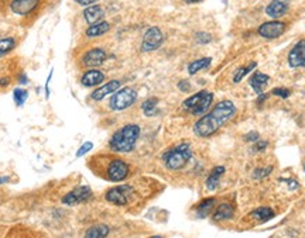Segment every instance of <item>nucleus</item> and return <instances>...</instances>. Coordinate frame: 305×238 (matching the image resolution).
I'll return each mask as SVG.
<instances>
[{"label": "nucleus", "mask_w": 305, "mask_h": 238, "mask_svg": "<svg viewBox=\"0 0 305 238\" xmlns=\"http://www.w3.org/2000/svg\"><path fill=\"white\" fill-rule=\"evenodd\" d=\"M236 113V107L231 100H222L209 113L202 116L194 125V133L198 137H210L222 125H225Z\"/></svg>", "instance_id": "1"}, {"label": "nucleus", "mask_w": 305, "mask_h": 238, "mask_svg": "<svg viewBox=\"0 0 305 238\" xmlns=\"http://www.w3.org/2000/svg\"><path fill=\"white\" fill-rule=\"evenodd\" d=\"M138 137H140V127L137 124H127L119 128L112 135L109 147L115 152H130L136 147Z\"/></svg>", "instance_id": "2"}, {"label": "nucleus", "mask_w": 305, "mask_h": 238, "mask_svg": "<svg viewBox=\"0 0 305 238\" xmlns=\"http://www.w3.org/2000/svg\"><path fill=\"white\" fill-rule=\"evenodd\" d=\"M191 156H192V151H191L190 144L182 143V144L174 147L172 149H169V152H166L163 158H164V164L169 169L177 171L188 164Z\"/></svg>", "instance_id": "3"}, {"label": "nucleus", "mask_w": 305, "mask_h": 238, "mask_svg": "<svg viewBox=\"0 0 305 238\" xmlns=\"http://www.w3.org/2000/svg\"><path fill=\"white\" fill-rule=\"evenodd\" d=\"M212 102H213V94L206 90H201L198 93L192 94L187 100H184L182 106L192 114L201 116L208 112Z\"/></svg>", "instance_id": "4"}, {"label": "nucleus", "mask_w": 305, "mask_h": 238, "mask_svg": "<svg viewBox=\"0 0 305 238\" xmlns=\"http://www.w3.org/2000/svg\"><path fill=\"white\" fill-rule=\"evenodd\" d=\"M136 100V90L133 88H123V89H119L116 93L112 94L110 102H109V107L113 112H122V110L129 109L130 106H133Z\"/></svg>", "instance_id": "5"}, {"label": "nucleus", "mask_w": 305, "mask_h": 238, "mask_svg": "<svg viewBox=\"0 0 305 238\" xmlns=\"http://www.w3.org/2000/svg\"><path fill=\"white\" fill-rule=\"evenodd\" d=\"M135 195V190L133 187L129 186V185H122V186H116L109 189L106 192L105 199L116 206H126L127 203L132 200V197Z\"/></svg>", "instance_id": "6"}, {"label": "nucleus", "mask_w": 305, "mask_h": 238, "mask_svg": "<svg viewBox=\"0 0 305 238\" xmlns=\"http://www.w3.org/2000/svg\"><path fill=\"white\" fill-rule=\"evenodd\" d=\"M129 175V165L122 159H113L107 164L106 176L112 182H120Z\"/></svg>", "instance_id": "7"}, {"label": "nucleus", "mask_w": 305, "mask_h": 238, "mask_svg": "<svg viewBox=\"0 0 305 238\" xmlns=\"http://www.w3.org/2000/svg\"><path fill=\"white\" fill-rule=\"evenodd\" d=\"M92 196H94V193H92L91 187L78 186L63 197V203L64 205H68V206H74V205L84 203L86 200H89Z\"/></svg>", "instance_id": "8"}, {"label": "nucleus", "mask_w": 305, "mask_h": 238, "mask_svg": "<svg viewBox=\"0 0 305 238\" xmlns=\"http://www.w3.org/2000/svg\"><path fill=\"white\" fill-rule=\"evenodd\" d=\"M285 29H287V24L283 23V21H267V23H264V24H262V26L259 27V34H260L263 38L274 40V38H278L280 35H283Z\"/></svg>", "instance_id": "9"}, {"label": "nucleus", "mask_w": 305, "mask_h": 238, "mask_svg": "<svg viewBox=\"0 0 305 238\" xmlns=\"http://www.w3.org/2000/svg\"><path fill=\"white\" fill-rule=\"evenodd\" d=\"M163 44V32L158 27H151L148 29L141 42V51L151 52L157 50L158 47Z\"/></svg>", "instance_id": "10"}, {"label": "nucleus", "mask_w": 305, "mask_h": 238, "mask_svg": "<svg viewBox=\"0 0 305 238\" xmlns=\"http://www.w3.org/2000/svg\"><path fill=\"white\" fill-rule=\"evenodd\" d=\"M107 55L103 50L101 48H94V50H89L84 54L81 62L86 68H91V69H95L98 66L103 65V62L106 61Z\"/></svg>", "instance_id": "11"}, {"label": "nucleus", "mask_w": 305, "mask_h": 238, "mask_svg": "<svg viewBox=\"0 0 305 238\" xmlns=\"http://www.w3.org/2000/svg\"><path fill=\"white\" fill-rule=\"evenodd\" d=\"M288 63L291 68H305V38L297 42L288 52Z\"/></svg>", "instance_id": "12"}, {"label": "nucleus", "mask_w": 305, "mask_h": 238, "mask_svg": "<svg viewBox=\"0 0 305 238\" xmlns=\"http://www.w3.org/2000/svg\"><path fill=\"white\" fill-rule=\"evenodd\" d=\"M41 0H11L10 10L17 16H29L38 7Z\"/></svg>", "instance_id": "13"}, {"label": "nucleus", "mask_w": 305, "mask_h": 238, "mask_svg": "<svg viewBox=\"0 0 305 238\" xmlns=\"http://www.w3.org/2000/svg\"><path fill=\"white\" fill-rule=\"evenodd\" d=\"M288 9H290V0H271L266 7V14L271 19H278L284 16Z\"/></svg>", "instance_id": "14"}, {"label": "nucleus", "mask_w": 305, "mask_h": 238, "mask_svg": "<svg viewBox=\"0 0 305 238\" xmlns=\"http://www.w3.org/2000/svg\"><path fill=\"white\" fill-rule=\"evenodd\" d=\"M119 89H120V81H116L115 79V81H110V82L105 83L103 86H99L96 90L92 92L91 97H92V100L99 102V100H103L106 96L116 93Z\"/></svg>", "instance_id": "15"}, {"label": "nucleus", "mask_w": 305, "mask_h": 238, "mask_svg": "<svg viewBox=\"0 0 305 238\" xmlns=\"http://www.w3.org/2000/svg\"><path fill=\"white\" fill-rule=\"evenodd\" d=\"M105 81V73L98 71V69H89L81 76V85L85 88H92L98 86Z\"/></svg>", "instance_id": "16"}, {"label": "nucleus", "mask_w": 305, "mask_h": 238, "mask_svg": "<svg viewBox=\"0 0 305 238\" xmlns=\"http://www.w3.org/2000/svg\"><path fill=\"white\" fill-rule=\"evenodd\" d=\"M103 16H105V11H103V9H102L101 6H98V4L88 6L84 10L85 21H86L88 24H91V26L99 23V21H102Z\"/></svg>", "instance_id": "17"}, {"label": "nucleus", "mask_w": 305, "mask_h": 238, "mask_svg": "<svg viewBox=\"0 0 305 238\" xmlns=\"http://www.w3.org/2000/svg\"><path fill=\"white\" fill-rule=\"evenodd\" d=\"M233 206L231 203H222L215 208L213 214H212V220L213 221H223V220H229L233 217Z\"/></svg>", "instance_id": "18"}, {"label": "nucleus", "mask_w": 305, "mask_h": 238, "mask_svg": "<svg viewBox=\"0 0 305 238\" xmlns=\"http://www.w3.org/2000/svg\"><path fill=\"white\" fill-rule=\"evenodd\" d=\"M216 205V199L215 197H206L203 199L202 202L198 203V206L195 207V213H197V217L205 218L210 211L213 210V207Z\"/></svg>", "instance_id": "19"}, {"label": "nucleus", "mask_w": 305, "mask_h": 238, "mask_svg": "<svg viewBox=\"0 0 305 238\" xmlns=\"http://www.w3.org/2000/svg\"><path fill=\"white\" fill-rule=\"evenodd\" d=\"M269 81H270L269 75H266V73L262 72H256L250 76V86H252L253 90H254L256 93H262L264 86L267 85Z\"/></svg>", "instance_id": "20"}, {"label": "nucleus", "mask_w": 305, "mask_h": 238, "mask_svg": "<svg viewBox=\"0 0 305 238\" xmlns=\"http://www.w3.org/2000/svg\"><path fill=\"white\" fill-rule=\"evenodd\" d=\"M223 174H225V166H215L209 176H208V179H206V187L209 190H215L216 187L219 186V180H221Z\"/></svg>", "instance_id": "21"}, {"label": "nucleus", "mask_w": 305, "mask_h": 238, "mask_svg": "<svg viewBox=\"0 0 305 238\" xmlns=\"http://www.w3.org/2000/svg\"><path fill=\"white\" fill-rule=\"evenodd\" d=\"M110 30V24L107 21H99L96 24L89 26V29L86 30V35L88 37H101Z\"/></svg>", "instance_id": "22"}, {"label": "nucleus", "mask_w": 305, "mask_h": 238, "mask_svg": "<svg viewBox=\"0 0 305 238\" xmlns=\"http://www.w3.org/2000/svg\"><path fill=\"white\" fill-rule=\"evenodd\" d=\"M109 227L106 224H96L86 230L85 238H106L109 236Z\"/></svg>", "instance_id": "23"}, {"label": "nucleus", "mask_w": 305, "mask_h": 238, "mask_svg": "<svg viewBox=\"0 0 305 238\" xmlns=\"http://www.w3.org/2000/svg\"><path fill=\"white\" fill-rule=\"evenodd\" d=\"M250 216L253 218H256L257 221H262V223H266L269 221L270 218L274 217V211L269 207H260V208H256L254 211L250 213Z\"/></svg>", "instance_id": "24"}, {"label": "nucleus", "mask_w": 305, "mask_h": 238, "mask_svg": "<svg viewBox=\"0 0 305 238\" xmlns=\"http://www.w3.org/2000/svg\"><path fill=\"white\" fill-rule=\"evenodd\" d=\"M210 62H212V58H201V60H197V61L190 63L188 73H190V75H195V73L200 72L201 69H205L206 66H209Z\"/></svg>", "instance_id": "25"}, {"label": "nucleus", "mask_w": 305, "mask_h": 238, "mask_svg": "<svg viewBox=\"0 0 305 238\" xmlns=\"http://www.w3.org/2000/svg\"><path fill=\"white\" fill-rule=\"evenodd\" d=\"M157 104L158 99L157 97H150L147 100H144L141 104V110L146 116H154L157 113Z\"/></svg>", "instance_id": "26"}, {"label": "nucleus", "mask_w": 305, "mask_h": 238, "mask_svg": "<svg viewBox=\"0 0 305 238\" xmlns=\"http://www.w3.org/2000/svg\"><path fill=\"white\" fill-rule=\"evenodd\" d=\"M16 47V41L11 37H6V38H0V58L7 55L9 52Z\"/></svg>", "instance_id": "27"}, {"label": "nucleus", "mask_w": 305, "mask_h": 238, "mask_svg": "<svg viewBox=\"0 0 305 238\" xmlns=\"http://www.w3.org/2000/svg\"><path fill=\"white\" fill-rule=\"evenodd\" d=\"M256 65H257L256 62H250L247 66H242V68H239V69L236 71V73H235V76H233V82L235 83L240 82L246 75H249V73L252 72L253 69L256 68Z\"/></svg>", "instance_id": "28"}, {"label": "nucleus", "mask_w": 305, "mask_h": 238, "mask_svg": "<svg viewBox=\"0 0 305 238\" xmlns=\"http://www.w3.org/2000/svg\"><path fill=\"white\" fill-rule=\"evenodd\" d=\"M27 97H29V92H27L26 89H23V88L14 89V92H13V99H14V103H16L17 107H21L23 104L26 103Z\"/></svg>", "instance_id": "29"}, {"label": "nucleus", "mask_w": 305, "mask_h": 238, "mask_svg": "<svg viewBox=\"0 0 305 238\" xmlns=\"http://www.w3.org/2000/svg\"><path fill=\"white\" fill-rule=\"evenodd\" d=\"M273 172V166L269 165L266 166V168H257V169H254V172H253V178L254 179H263V178H266V176H269L270 174Z\"/></svg>", "instance_id": "30"}, {"label": "nucleus", "mask_w": 305, "mask_h": 238, "mask_svg": "<svg viewBox=\"0 0 305 238\" xmlns=\"http://www.w3.org/2000/svg\"><path fill=\"white\" fill-rule=\"evenodd\" d=\"M94 148V144L91 143V141H86V143H84V144L81 145V148L76 151V158H81V156H84L85 154H88L91 149Z\"/></svg>", "instance_id": "31"}, {"label": "nucleus", "mask_w": 305, "mask_h": 238, "mask_svg": "<svg viewBox=\"0 0 305 238\" xmlns=\"http://www.w3.org/2000/svg\"><path fill=\"white\" fill-rule=\"evenodd\" d=\"M273 94L274 96L281 97V99H287V97H290L291 92H290L288 89H284V88H275L273 90Z\"/></svg>", "instance_id": "32"}, {"label": "nucleus", "mask_w": 305, "mask_h": 238, "mask_svg": "<svg viewBox=\"0 0 305 238\" xmlns=\"http://www.w3.org/2000/svg\"><path fill=\"white\" fill-rule=\"evenodd\" d=\"M210 40H212V37L208 32H198L197 34V42H200V44H208Z\"/></svg>", "instance_id": "33"}, {"label": "nucleus", "mask_w": 305, "mask_h": 238, "mask_svg": "<svg viewBox=\"0 0 305 238\" xmlns=\"http://www.w3.org/2000/svg\"><path fill=\"white\" fill-rule=\"evenodd\" d=\"M178 89L182 90V92H188L191 89V83L187 81V79H182L178 82Z\"/></svg>", "instance_id": "34"}, {"label": "nucleus", "mask_w": 305, "mask_h": 238, "mask_svg": "<svg viewBox=\"0 0 305 238\" xmlns=\"http://www.w3.org/2000/svg\"><path fill=\"white\" fill-rule=\"evenodd\" d=\"M244 140H246L247 143H256V141H259V133L252 131V133L244 135Z\"/></svg>", "instance_id": "35"}, {"label": "nucleus", "mask_w": 305, "mask_h": 238, "mask_svg": "<svg viewBox=\"0 0 305 238\" xmlns=\"http://www.w3.org/2000/svg\"><path fill=\"white\" fill-rule=\"evenodd\" d=\"M53 73H54V69H51L50 71V75H48V78H47V82H45V99H50V81H51V78H53Z\"/></svg>", "instance_id": "36"}, {"label": "nucleus", "mask_w": 305, "mask_h": 238, "mask_svg": "<svg viewBox=\"0 0 305 238\" xmlns=\"http://www.w3.org/2000/svg\"><path fill=\"white\" fill-rule=\"evenodd\" d=\"M266 148H267V141H256L254 152H257V151H263Z\"/></svg>", "instance_id": "37"}, {"label": "nucleus", "mask_w": 305, "mask_h": 238, "mask_svg": "<svg viewBox=\"0 0 305 238\" xmlns=\"http://www.w3.org/2000/svg\"><path fill=\"white\" fill-rule=\"evenodd\" d=\"M75 1H76L78 4H81V6H86V7H88V6H92L98 0H75Z\"/></svg>", "instance_id": "38"}, {"label": "nucleus", "mask_w": 305, "mask_h": 238, "mask_svg": "<svg viewBox=\"0 0 305 238\" xmlns=\"http://www.w3.org/2000/svg\"><path fill=\"white\" fill-rule=\"evenodd\" d=\"M27 82H29L27 75H26V73H21L20 76H19V83H20V85H26Z\"/></svg>", "instance_id": "39"}, {"label": "nucleus", "mask_w": 305, "mask_h": 238, "mask_svg": "<svg viewBox=\"0 0 305 238\" xmlns=\"http://www.w3.org/2000/svg\"><path fill=\"white\" fill-rule=\"evenodd\" d=\"M6 182H9V176H3V178H0V185H1V183H6Z\"/></svg>", "instance_id": "40"}, {"label": "nucleus", "mask_w": 305, "mask_h": 238, "mask_svg": "<svg viewBox=\"0 0 305 238\" xmlns=\"http://www.w3.org/2000/svg\"><path fill=\"white\" fill-rule=\"evenodd\" d=\"M185 3H198V1H201V0H184Z\"/></svg>", "instance_id": "41"}, {"label": "nucleus", "mask_w": 305, "mask_h": 238, "mask_svg": "<svg viewBox=\"0 0 305 238\" xmlns=\"http://www.w3.org/2000/svg\"><path fill=\"white\" fill-rule=\"evenodd\" d=\"M150 238H163V237H160V236H154V237H150Z\"/></svg>", "instance_id": "42"}, {"label": "nucleus", "mask_w": 305, "mask_h": 238, "mask_svg": "<svg viewBox=\"0 0 305 238\" xmlns=\"http://www.w3.org/2000/svg\"><path fill=\"white\" fill-rule=\"evenodd\" d=\"M304 171H305V165H304Z\"/></svg>", "instance_id": "43"}, {"label": "nucleus", "mask_w": 305, "mask_h": 238, "mask_svg": "<svg viewBox=\"0 0 305 238\" xmlns=\"http://www.w3.org/2000/svg\"><path fill=\"white\" fill-rule=\"evenodd\" d=\"M0 79H1V78H0Z\"/></svg>", "instance_id": "44"}]
</instances>
